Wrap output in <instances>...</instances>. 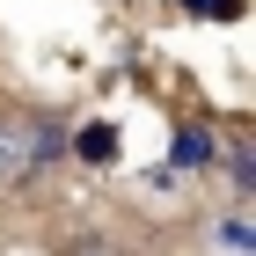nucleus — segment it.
I'll list each match as a JSON object with an SVG mask.
<instances>
[{"mask_svg":"<svg viewBox=\"0 0 256 256\" xmlns=\"http://www.w3.org/2000/svg\"><path fill=\"white\" fill-rule=\"evenodd\" d=\"M220 242L242 256V249H249V220H220Z\"/></svg>","mask_w":256,"mask_h":256,"instance_id":"5","label":"nucleus"},{"mask_svg":"<svg viewBox=\"0 0 256 256\" xmlns=\"http://www.w3.org/2000/svg\"><path fill=\"white\" fill-rule=\"evenodd\" d=\"M227 176H234V190H249V183H256V161H249V146H234V154H227Z\"/></svg>","mask_w":256,"mask_h":256,"instance_id":"4","label":"nucleus"},{"mask_svg":"<svg viewBox=\"0 0 256 256\" xmlns=\"http://www.w3.org/2000/svg\"><path fill=\"white\" fill-rule=\"evenodd\" d=\"M44 161H59V124L52 118H0V183L37 176Z\"/></svg>","mask_w":256,"mask_h":256,"instance_id":"1","label":"nucleus"},{"mask_svg":"<svg viewBox=\"0 0 256 256\" xmlns=\"http://www.w3.org/2000/svg\"><path fill=\"white\" fill-rule=\"evenodd\" d=\"M212 161V139L205 132H176V168H205Z\"/></svg>","mask_w":256,"mask_h":256,"instance_id":"3","label":"nucleus"},{"mask_svg":"<svg viewBox=\"0 0 256 256\" xmlns=\"http://www.w3.org/2000/svg\"><path fill=\"white\" fill-rule=\"evenodd\" d=\"M74 154L88 161V168H110V161H118V132H110V124H88V132L74 139Z\"/></svg>","mask_w":256,"mask_h":256,"instance_id":"2","label":"nucleus"},{"mask_svg":"<svg viewBox=\"0 0 256 256\" xmlns=\"http://www.w3.org/2000/svg\"><path fill=\"white\" fill-rule=\"evenodd\" d=\"M190 15H242V0H183Z\"/></svg>","mask_w":256,"mask_h":256,"instance_id":"6","label":"nucleus"}]
</instances>
